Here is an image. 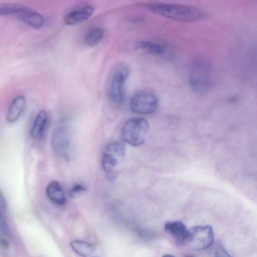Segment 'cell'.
<instances>
[{
    "label": "cell",
    "mask_w": 257,
    "mask_h": 257,
    "mask_svg": "<svg viewBox=\"0 0 257 257\" xmlns=\"http://www.w3.org/2000/svg\"><path fill=\"white\" fill-rule=\"evenodd\" d=\"M72 249L82 257H87L94 251V247L90 243L82 240H75L70 242Z\"/></svg>",
    "instance_id": "cell-15"
},
{
    "label": "cell",
    "mask_w": 257,
    "mask_h": 257,
    "mask_svg": "<svg viewBox=\"0 0 257 257\" xmlns=\"http://www.w3.org/2000/svg\"><path fill=\"white\" fill-rule=\"evenodd\" d=\"M104 33V30L100 27L91 29L84 36L85 43L88 46H94L98 44L103 39Z\"/></svg>",
    "instance_id": "cell-16"
},
{
    "label": "cell",
    "mask_w": 257,
    "mask_h": 257,
    "mask_svg": "<svg viewBox=\"0 0 257 257\" xmlns=\"http://www.w3.org/2000/svg\"><path fill=\"white\" fill-rule=\"evenodd\" d=\"M184 257H195V256L192 255H186Z\"/></svg>",
    "instance_id": "cell-23"
},
{
    "label": "cell",
    "mask_w": 257,
    "mask_h": 257,
    "mask_svg": "<svg viewBox=\"0 0 257 257\" xmlns=\"http://www.w3.org/2000/svg\"><path fill=\"white\" fill-rule=\"evenodd\" d=\"M130 74V67L123 63L117 64L112 70L108 80L107 94L114 103L119 104L124 101L125 82Z\"/></svg>",
    "instance_id": "cell-2"
},
{
    "label": "cell",
    "mask_w": 257,
    "mask_h": 257,
    "mask_svg": "<svg viewBox=\"0 0 257 257\" xmlns=\"http://www.w3.org/2000/svg\"><path fill=\"white\" fill-rule=\"evenodd\" d=\"M86 190V187L81 184L77 183L71 188L69 194L71 198H75Z\"/></svg>",
    "instance_id": "cell-19"
},
{
    "label": "cell",
    "mask_w": 257,
    "mask_h": 257,
    "mask_svg": "<svg viewBox=\"0 0 257 257\" xmlns=\"http://www.w3.org/2000/svg\"><path fill=\"white\" fill-rule=\"evenodd\" d=\"M91 257H98V256H91Z\"/></svg>",
    "instance_id": "cell-24"
},
{
    "label": "cell",
    "mask_w": 257,
    "mask_h": 257,
    "mask_svg": "<svg viewBox=\"0 0 257 257\" xmlns=\"http://www.w3.org/2000/svg\"><path fill=\"white\" fill-rule=\"evenodd\" d=\"M94 8L86 5L80 9L68 13L63 18L64 23L68 26L81 23L89 19L94 12Z\"/></svg>",
    "instance_id": "cell-10"
},
{
    "label": "cell",
    "mask_w": 257,
    "mask_h": 257,
    "mask_svg": "<svg viewBox=\"0 0 257 257\" xmlns=\"http://www.w3.org/2000/svg\"><path fill=\"white\" fill-rule=\"evenodd\" d=\"M48 122V115L45 110H41L37 114L31 130L32 137L36 140L41 139L44 135Z\"/></svg>",
    "instance_id": "cell-14"
},
{
    "label": "cell",
    "mask_w": 257,
    "mask_h": 257,
    "mask_svg": "<svg viewBox=\"0 0 257 257\" xmlns=\"http://www.w3.org/2000/svg\"><path fill=\"white\" fill-rule=\"evenodd\" d=\"M51 144L55 154L67 160L70 156L71 136L68 128L64 125L56 127L52 133Z\"/></svg>",
    "instance_id": "cell-8"
},
{
    "label": "cell",
    "mask_w": 257,
    "mask_h": 257,
    "mask_svg": "<svg viewBox=\"0 0 257 257\" xmlns=\"http://www.w3.org/2000/svg\"><path fill=\"white\" fill-rule=\"evenodd\" d=\"M0 207H1V212L2 211L5 210L6 209V201H5V199L4 196H3V195L2 194H1V197H0Z\"/></svg>",
    "instance_id": "cell-21"
},
{
    "label": "cell",
    "mask_w": 257,
    "mask_h": 257,
    "mask_svg": "<svg viewBox=\"0 0 257 257\" xmlns=\"http://www.w3.org/2000/svg\"><path fill=\"white\" fill-rule=\"evenodd\" d=\"M146 8L157 15L182 22H195L206 19L208 14L193 6L162 3L146 4Z\"/></svg>",
    "instance_id": "cell-1"
},
{
    "label": "cell",
    "mask_w": 257,
    "mask_h": 257,
    "mask_svg": "<svg viewBox=\"0 0 257 257\" xmlns=\"http://www.w3.org/2000/svg\"><path fill=\"white\" fill-rule=\"evenodd\" d=\"M17 15L23 22L33 28L39 29L44 24V19L40 14L25 6H22Z\"/></svg>",
    "instance_id": "cell-12"
},
{
    "label": "cell",
    "mask_w": 257,
    "mask_h": 257,
    "mask_svg": "<svg viewBox=\"0 0 257 257\" xmlns=\"http://www.w3.org/2000/svg\"><path fill=\"white\" fill-rule=\"evenodd\" d=\"M137 48L155 55L163 54L165 51L162 45L151 41H142L137 44Z\"/></svg>",
    "instance_id": "cell-17"
},
{
    "label": "cell",
    "mask_w": 257,
    "mask_h": 257,
    "mask_svg": "<svg viewBox=\"0 0 257 257\" xmlns=\"http://www.w3.org/2000/svg\"><path fill=\"white\" fill-rule=\"evenodd\" d=\"M159 99L153 92L143 90L135 94L130 102L131 110L136 113L150 114L154 113L159 106Z\"/></svg>",
    "instance_id": "cell-6"
},
{
    "label": "cell",
    "mask_w": 257,
    "mask_h": 257,
    "mask_svg": "<svg viewBox=\"0 0 257 257\" xmlns=\"http://www.w3.org/2000/svg\"><path fill=\"white\" fill-rule=\"evenodd\" d=\"M161 257H175L174 255L170 254H165L163 255H162Z\"/></svg>",
    "instance_id": "cell-22"
},
{
    "label": "cell",
    "mask_w": 257,
    "mask_h": 257,
    "mask_svg": "<svg viewBox=\"0 0 257 257\" xmlns=\"http://www.w3.org/2000/svg\"><path fill=\"white\" fill-rule=\"evenodd\" d=\"M149 128L148 121L143 117H134L128 119L121 130L123 140L133 146L142 145Z\"/></svg>",
    "instance_id": "cell-3"
},
{
    "label": "cell",
    "mask_w": 257,
    "mask_h": 257,
    "mask_svg": "<svg viewBox=\"0 0 257 257\" xmlns=\"http://www.w3.org/2000/svg\"><path fill=\"white\" fill-rule=\"evenodd\" d=\"M47 197L54 204L64 205L66 202V197L63 186L59 182L53 180L50 182L46 188Z\"/></svg>",
    "instance_id": "cell-11"
},
{
    "label": "cell",
    "mask_w": 257,
    "mask_h": 257,
    "mask_svg": "<svg viewBox=\"0 0 257 257\" xmlns=\"http://www.w3.org/2000/svg\"><path fill=\"white\" fill-rule=\"evenodd\" d=\"M164 229L178 244L182 245L188 240L189 229L181 221L166 222L164 224Z\"/></svg>",
    "instance_id": "cell-9"
},
{
    "label": "cell",
    "mask_w": 257,
    "mask_h": 257,
    "mask_svg": "<svg viewBox=\"0 0 257 257\" xmlns=\"http://www.w3.org/2000/svg\"><path fill=\"white\" fill-rule=\"evenodd\" d=\"M23 5L14 3H3L0 4V15H17Z\"/></svg>",
    "instance_id": "cell-18"
},
{
    "label": "cell",
    "mask_w": 257,
    "mask_h": 257,
    "mask_svg": "<svg viewBox=\"0 0 257 257\" xmlns=\"http://www.w3.org/2000/svg\"><path fill=\"white\" fill-rule=\"evenodd\" d=\"M214 232L210 225L194 226L189 229L188 242L192 249L202 250L213 243Z\"/></svg>",
    "instance_id": "cell-7"
},
{
    "label": "cell",
    "mask_w": 257,
    "mask_h": 257,
    "mask_svg": "<svg viewBox=\"0 0 257 257\" xmlns=\"http://www.w3.org/2000/svg\"><path fill=\"white\" fill-rule=\"evenodd\" d=\"M26 99L23 95L16 96L8 108L6 118L8 122L14 123L20 117L26 107Z\"/></svg>",
    "instance_id": "cell-13"
},
{
    "label": "cell",
    "mask_w": 257,
    "mask_h": 257,
    "mask_svg": "<svg viewBox=\"0 0 257 257\" xmlns=\"http://www.w3.org/2000/svg\"><path fill=\"white\" fill-rule=\"evenodd\" d=\"M126 152L124 144L115 141L108 144L105 147L101 158L103 170L112 177L116 168L123 160Z\"/></svg>",
    "instance_id": "cell-4"
},
{
    "label": "cell",
    "mask_w": 257,
    "mask_h": 257,
    "mask_svg": "<svg viewBox=\"0 0 257 257\" xmlns=\"http://www.w3.org/2000/svg\"><path fill=\"white\" fill-rule=\"evenodd\" d=\"M213 72L210 64L203 61L197 62L189 78L191 88L197 92L207 91L213 84Z\"/></svg>",
    "instance_id": "cell-5"
},
{
    "label": "cell",
    "mask_w": 257,
    "mask_h": 257,
    "mask_svg": "<svg viewBox=\"0 0 257 257\" xmlns=\"http://www.w3.org/2000/svg\"><path fill=\"white\" fill-rule=\"evenodd\" d=\"M214 257H232L222 246H218L215 252Z\"/></svg>",
    "instance_id": "cell-20"
}]
</instances>
